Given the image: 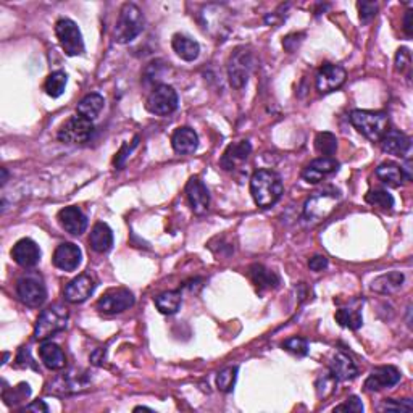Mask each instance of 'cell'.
I'll list each match as a JSON object with an SVG mask.
<instances>
[{"label":"cell","instance_id":"6da1fadb","mask_svg":"<svg viewBox=\"0 0 413 413\" xmlns=\"http://www.w3.org/2000/svg\"><path fill=\"white\" fill-rule=\"evenodd\" d=\"M283 179L273 170H258L250 178V194L254 202L262 209H270L281 199Z\"/></svg>","mask_w":413,"mask_h":413},{"label":"cell","instance_id":"7a4b0ae2","mask_svg":"<svg viewBox=\"0 0 413 413\" xmlns=\"http://www.w3.org/2000/svg\"><path fill=\"white\" fill-rule=\"evenodd\" d=\"M144 29V15L134 3H125L118 15L113 37L118 44H130Z\"/></svg>","mask_w":413,"mask_h":413},{"label":"cell","instance_id":"3957f363","mask_svg":"<svg viewBox=\"0 0 413 413\" xmlns=\"http://www.w3.org/2000/svg\"><path fill=\"white\" fill-rule=\"evenodd\" d=\"M349 118L353 128L373 142H380L381 137L389 131V116L385 112L353 110Z\"/></svg>","mask_w":413,"mask_h":413},{"label":"cell","instance_id":"277c9868","mask_svg":"<svg viewBox=\"0 0 413 413\" xmlns=\"http://www.w3.org/2000/svg\"><path fill=\"white\" fill-rule=\"evenodd\" d=\"M70 313L67 307L63 306H51L39 315L36 326H34V337L37 341H46V339L55 336L57 333L63 331L67 328Z\"/></svg>","mask_w":413,"mask_h":413},{"label":"cell","instance_id":"5b68a950","mask_svg":"<svg viewBox=\"0 0 413 413\" xmlns=\"http://www.w3.org/2000/svg\"><path fill=\"white\" fill-rule=\"evenodd\" d=\"M17 296L28 307H41L47 299V288L41 274L26 273L18 279Z\"/></svg>","mask_w":413,"mask_h":413},{"label":"cell","instance_id":"8992f818","mask_svg":"<svg viewBox=\"0 0 413 413\" xmlns=\"http://www.w3.org/2000/svg\"><path fill=\"white\" fill-rule=\"evenodd\" d=\"M339 200H341V194L334 189L315 193L312 197H308L306 206H304V216L307 221L318 223L331 213L334 206L339 204Z\"/></svg>","mask_w":413,"mask_h":413},{"label":"cell","instance_id":"52a82bcc","mask_svg":"<svg viewBox=\"0 0 413 413\" xmlns=\"http://www.w3.org/2000/svg\"><path fill=\"white\" fill-rule=\"evenodd\" d=\"M55 34L58 42L67 55L78 57L85 53V39L78 24L70 18H62L55 23Z\"/></svg>","mask_w":413,"mask_h":413},{"label":"cell","instance_id":"ba28073f","mask_svg":"<svg viewBox=\"0 0 413 413\" xmlns=\"http://www.w3.org/2000/svg\"><path fill=\"white\" fill-rule=\"evenodd\" d=\"M94 134V125L87 118L76 115L71 116L60 126L57 132V139L65 144H85Z\"/></svg>","mask_w":413,"mask_h":413},{"label":"cell","instance_id":"9c48e42d","mask_svg":"<svg viewBox=\"0 0 413 413\" xmlns=\"http://www.w3.org/2000/svg\"><path fill=\"white\" fill-rule=\"evenodd\" d=\"M146 108L152 115L166 116L178 108V94L168 85L157 86L146 100Z\"/></svg>","mask_w":413,"mask_h":413},{"label":"cell","instance_id":"30bf717a","mask_svg":"<svg viewBox=\"0 0 413 413\" xmlns=\"http://www.w3.org/2000/svg\"><path fill=\"white\" fill-rule=\"evenodd\" d=\"M134 306V296L130 289L116 288L103 294L97 301L96 308L103 315H116Z\"/></svg>","mask_w":413,"mask_h":413},{"label":"cell","instance_id":"8fae6325","mask_svg":"<svg viewBox=\"0 0 413 413\" xmlns=\"http://www.w3.org/2000/svg\"><path fill=\"white\" fill-rule=\"evenodd\" d=\"M347 73L341 65H334V63H323L315 78V86L319 94H329L339 89L344 82H346Z\"/></svg>","mask_w":413,"mask_h":413},{"label":"cell","instance_id":"7c38bea8","mask_svg":"<svg viewBox=\"0 0 413 413\" xmlns=\"http://www.w3.org/2000/svg\"><path fill=\"white\" fill-rule=\"evenodd\" d=\"M250 68H252V57H250V53L236 51L228 65V76L231 86L236 87V89H240V87L247 85Z\"/></svg>","mask_w":413,"mask_h":413},{"label":"cell","instance_id":"4fadbf2b","mask_svg":"<svg viewBox=\"0 0 413 413\" xmlns=\"http://www.w3.org/2000/svg\"><path fill=\"white\" fill-rule=\"evenodd\" d=\"M339 170V161L333 157H322V159H315L313 161L304 168L302 178L307 181L308 184H318L319 181L328 178L329 175L336 173Z\"/></svg>","mask_w":413,"mask_h":413},{"label":"cell","instance_id":"5bb4252c","mask_svg":"<svg viewBox=\"0 0 413 413\" xmlns=\"http://www.w3.org/2000/svg\"><path fill=\"white\" fill-rule=\"evenodd\" d=\"M96 279L91 274H80V276L71 279L65 288V301L70 304H82L94 294Z\"/></svg>","mask_w":413,"mask_h":413},{"label":"cell","instance_id":"9a60e30c","mask_svg":"<svg viewBox=\"0 0 413 413\" xmlns=\"http://www.w3.org/2000/svg\"><path fill=\"white\" fill-rule=\"evenodd\" d=\"M12 258L21 268H33L41 260V249L33 239H19L12 249Z\"/></svg>","mask_w":413,"mask_h":413},{"label":"cell","instance_id":"2e32d148","mask_svg":"<svg viewBox=\"0 0 413 413\" xmlns=\"http://www.w3.org/2000/svg\"><path fill=\"white\" fill-rule=\"evenodd\" d=\"M401 381V371L394 367H378L365 381V389L370 392L389 389Z\"/></svg>","mask_w":413,"mask_h":413},{"label":"cell","instance_id":"e0dca14e","mask_svg":"<svg viewBox=\"0 0 413 413\" xmlns=\"http://www.w3.org/2000/svg\"><path fill=\"white\" fill-rule=\"evenodd\" d=\"M81 249L73 243H63L53 252L52 262L62 272H75L81 265Z\"/></svg>","mask_w":413,"mask_h":413},{"label":"cell","instance_id":"ac0fdd59","mask_svg":"<svg viewBox=\"0 0 413 413\" xmlns=\"http://www.w3.org/2000/svg\"><path fill=\"white\" fill-rule=\"evenodd\" d=\"M58 223L68 234L81 236L87 228V216L82 213L80 206H65L58 211Z\"/></svg>","mask_w":413,"mask_h":413},{"label":"cell","instance_id":"d6986e66","mask_svg":"<svg viewBox=\"0 0 413 413\" xmlns=\"http://www.w3.org/2000/svg\"><path fill=\"white\" fill-rule=\"evenodd\" d=\"M186 195H188L189 205L195 215H204L209 211L210 194L209 189L199 178H191L186 184Z\"/></svg>","mask_w":413,"mask_h":413},{"label":"cell","instance_id":"ffe728a7","mask_svg":"<svg viewBox=\"0 0 413 413\" xmlns=\"http://www.w3.org/2000/svg\"><path fill=\"white\" fill-rule=\"evenodd\" d=\"M381 150L385 154L394 155V157H407L412 149L410 137L404 134V132L389 130L380 141Z\"/></svg>","mask_w":413,"mask_h":413},{"label":"cell","instance_id":"44dd1931","mask_svg":"<svg viewBox=\"0 0 413 413\" xmlns=\"http://www.w3.org/2000/svg\"><path fill=\"white\" fill-rule=\"evenodd\" d=\"M250 152H252V146H250L249 141L234 142V144H231L228 149L225 150V154L220 160V165L223 166V170L226 171H233L249 159Z\"/></svg>","mask_w":413,"mask_h":413},{"label":"cell","instance_id":"7402d4cb","mask_svg":"<svg viewBox=\"0 0 413 413\" xmlns=\"http://www.w3.org/2000/svg\"><path fill=\"white\" fill-rule=\"evenodd\" d=\"M171 146L176 154L179 155H191L197 150L199 147V136L193 128L183 126L178 128L171 136Z\"/></svg>","mask_w":413,"mask_h":413},{"label":"cell","instance_id":"603a6c76","mask_svg":"<svg viewBox=\"0 0 413 413\" xmlns=\"http://www.w3.org/2000/svg\"><path fill=\"white\" fill-rule=\"evenodd\" d=\"M329 371L336 378L337 381H349L353 380L358 375V370L355 363L352 362V358L346 355V353H336L329 362Z\"/></svg>","mask_w":413,"mask_h":413},{"label":"cell","instance_id":"cb8c5ba5","mask_svg":"<svg viewBox=\"0 0 413 413\" xmlns=\"http://www.w3.org/2000/svg\"><path fill=\"white\" fill-rule=\"evenodd\" d=\"M89 245H91V249L97 254L108 252L113 245V233H112L110 226H108L107 223H102V221L96 223L89 234Z\"/></svg>","mask_w":413,"mask_h":413},{"label":"cell","instance_id":"d4e9b609","mask_svg":"<svg viewBox=\"0 0 413 413\" xmlns=\"http://www.w3.org/2000/svg\"><path fill=\"white\" fill-rule=\"evenodd\" d=\"M39 357H41L42 363L49 368V370L57 371V370H62V368H65L67 365L65 353H63L62 349L53 342H44L42 346L39 347Z\"/></svg>","mask_w":413,"mask_h":413},{"label":"cell","instance_id":"484cf974","mask_svg":"<svg viewBox=\"0 0 413 413\" xmlns=\"http://www.w3.org/2000/svg\"><path fill=\"white\" fill-rule=\"evenodd\" d=\"M173 51L179 58H183L186 62H194L200 53V46L197 41L191 39L184 34H175L173 41H171Z\"/></svg>","mask_w":413,"mask_h":413},{"label":"cell","instance_id":"4316f807","mask_svg":"<svg viewBox=\"0 0 413 413\" xmlns=\"http://www.w3.org/2000/svg\"><path fill=\"white\" fill-rule=\"evenodd\" d=\"M404 279L405 276L401 272H391V273L381 274V276H378L375 281L371 283V291L389 296V294H394L399 291L402 284H404Z\"/></svg>","mask_w":413,"mask_h":413},{"label":"cell","instance_id":"83f0119b","mask_svg":"<svg viewBox=\"0 0 413 413\" xmlns=\"http://www.w3.org/2000/svg\"><path fill=\"white\" fill-rule=\"evenodd\" d=\"M376 176L386 186H391V188H399V186H402L407 181L404 168L397 164H392V161H386V164H381L378 166Z\"/></svg>","mask_w":413,"mask_h":413},{"label":"cell","instance_id":"f1b7e54d","mask_svg":"<svg viewBox=\"0 0 413 413\" xmlns=\"http://www.w3.org/2000/svg\"><path fill=\"white\" fill-rule=\"evenodd\" d=\"M250 278H252V281L255 286L258 289H273V288H278L279 284V276L272 270L265 268L263 265H252L250 267Z\"/></svg>","mask_w":413,"mask_h":413},{"label":"cell","instance_id":"f546056e","mask_svg":"<svg viewBox=\"0 0 413 413\" xmlns=\"http://www.w3.org/2000/svg\"><path fill=\"white\" fill-rule=\"evenodd\" d=\"M103 97L100 94H87L86 97H82L81 102L78 103V115L87 118V120H96L97 116L100 115V112L103 110Z\"/></svg>","mask_w":413,"mask_h":413},{"label":"cell","instance_id":"4dcf8cb0","mask_svg":"<svg viewBox=\"0 0 413 413\" xmlns=\"http://www.w3.org/2000/svg\"><path fill=\"white\" fill-rule=\"evenodd\" d=\"M155 307L164 315H175L181 307V292L179 291H166L154 299Z\"/></svg>","mask_w":413,"mask_h":413},{"label":"cell","instance_id":"1f68e13d","mask_svg":"<svg viewBox=\"0 0 413 413\" xmlns=\"http://www.w3.org/2000/svg\"><path fill=\"white\" fill-rule=\"evenodd\" d=\"M67 82L68 76L65 71H53L47 76L46 82H44V89H46L47 96H51L52 99H57V97H60L65 92Z\"/></svg>","mask_w":413,"mask_h":413},{"label":"cell","instance_id":"d6a6232c","mask_svg":"<svg viewBox=\"0 0 413 413\" xmlns=\"http://www.w3.org/2000/svg\"><path fill=\"white\" fill-rule=\"evenodd\" d=\"M336 322L344 328H349V329H352V331H357V329L363 324V318H362L360 310L339 308L336 312Z\"/></svg>","mask_w":413,"mask_h":413},{"label":"cell","instance_id":"836d02e7","mask_svg":"<svg viewBox=\"0 0 413 413\" xmlns=\"http://www.w3.org/2000/svg\"><path fill=\"white\" fill-rule=\"evenodd\" d=\"M315 149L323 157H333L337 150V137L333 132H318L315 137Z\"/></svg>","mask_w":413,"mask_h":413},{"label":"cell","instance_id":"e575fe53","mask_svg":"<svg viewBox=\"0 0 413 413\" xmlns=\"http://www.w3.org/2000/svg\"><path fill=\"white\" fill-rule=\"evenodd\" d=\"M29 396H31V389H29L28 383H21V385L12 387V389L3 387L2 391V399L5 401V404L10 407L19 404V402H24Z\"/></svg>","mask_w":413,"mask_h":413},{"label":"cell","instance_id":"d590c367","mask_svg":"<svg viewBox=\"0 0 413 413\" xmlns=\"http://www.w3.org/2000/svg\"><path fill=\"white\" fill-rule=\"evenodd\" d=\"M365 200L367 204L381 210H392V206H394V197L387 191H370L365 195Z\"/></svg>","mask_w":413,"mask_h":413},{"label":"cell","instance_id":"8d00e7d4","mask_svg":"<svg viewBox=\"0 0 413 413\" xmlns=\"http://www.w3.org/2000/svg\"><path fill=\"white\" fill-rule=\"evenodd\" d=\"M236 378H238V367H226L216 376V386H218L220 391L231 392L234 389Z\"/></svg>","mask_w":413,"mask_h":413},{"label":"cell","instance_id":"74e56055","mask_svg":"<svg viewBox=\"0 0 413 413\" xmlns=\"http://www.w3.org/2000/svg\"><path fill=\"white\" fill-rule=\"evenodd\" d=\"M380 410L383 412H412L413 410V404L410 399H402V401H396V399H386L383 401V404L380 405Z\"/></svg>","mask_w":413,"mask_h":413},{"label":"cell","instance_id":"f35d334b","mask_svg":"<svg viewBox=\"0 0 413 413\" xmlns=\"http://www.w3.org/2000/svg\"><path fill=\"white\" fill-rule=\"evenodd\" d=\"M283 347L286 349L288 352H291V353H294V355H299V357H304L308 353V344L306 339H302V337L288 339V341H284Z\"/></svg>","mask_w":413,"mask_h":413},{"label":"cell","instance_id":"ab89813d","mask_svg":"<svg viewBox=\"0 0 413 413\" xmlns=\"http://www.w3.org/2000/svg\"><path fill=\"white\" fill-rule=\"evenodd\" d=\"M358 13H360L362 23H370L373 18L376 17L378 3L376 2H358Z\"/></svg>","mask_w":413,"mask_h":413},{"label":"cell","instance_id":"60d3db41","mask_svg":"<svg viewBox=\"0 0 413 413\" xmlns=\"http://www.w3.org/2000/svg\"><path fill=\"white\" fill-rule=\"evenodd\" d=\"M334 412H352V413H362L363 412V404L362 401L358 399L357 396L349 397L346 402H342L341 405L334 407Z\"/></svg>","mask_w":413,"mask_h":413},{"label":"cell","instance_id":"b9f144b4","mask_svg":"<svg viewBox=\"0 0 413 413\" xmlns=\"http://www.w3.org/2000/svg\"><path fill=\"white\" fill-rule=\"evenodd\" d=\"M410 52L407 49H399L396 55V70L401 73H405L410 68Z\"/></svg>","mask_w":413,"mask_h":413},{"label":"cell","instance_id":"7bdbcfd3","mask_svg":"<svg viewBox=\"0 0 413 413\" xmlns=\"http://www.w3.org/2000/svg\"><path fill=\"white\" fill-rule=\"evenodd\" d=\"M137 141H139V137H134V141H132V144H131V146H130V144H123L121 150L116 154L115 166H118V168H120V166H121L123 164H125V160L128 159V155H130V154H131V150L134 149V147L137 146Z\"/></svg>","mask_w":413,"mask_h":413},{"label":"cell","instance_id":"ee69618b","mask_svg":"<svg viewBox=\"0 0 413 413\" xmlns=\"http://www.w3.org/2000/svg\"><path fill=\"white\" fill-rule=\"evenodd\" d=\"M328 267V258L324 257V255H315L308 260V268L312 270V272H323L324 268Z\"/></svg>","mask_w":413,"mask_h":413},{"label":"cell","instance_id":"f6af8a7d","mask_svg":"<svg viewBox=\"0 0 413 413\" xmlns=\"http://www.w3.org/2000/svg\"><path fill=\"white\" fill-rule=\"evenodd\" d=\"M37 412V413H47L49 412V407H47V404L44 401H34L33 404H29V405H26L23 409V412Z\"/></svg>","mask_w":413,"mask_h":413},{"label":"cell","instance_id":"bcb514c9","mask_svg":"<svg viewBox=\"0 0 413 413\" xmlns=\"http://www.w3.org/2000/svg\"><path fill=\"white\" fill-rule=\"evenodd\" d=\"M404 31L407 33V36H412V10L405 13L404 18Z\"/></svg>","mask_w":413,"mask_h":413},{"label":"cell","instance_id":"7dc6e473","mask_svg":"<svg viewBox=\"0 0 413 413\" xmlns=\"http://www.w3.org/2000/svg\"><path fill=\"white\" fill-rule=\"evenodd\" d=\"M0 171H2V179H0V181H2V186H3L5 183H7V179H8V173H7V168H2Z\"/></svg>","mask_w":413,"mask_h":413}]
</instances>
